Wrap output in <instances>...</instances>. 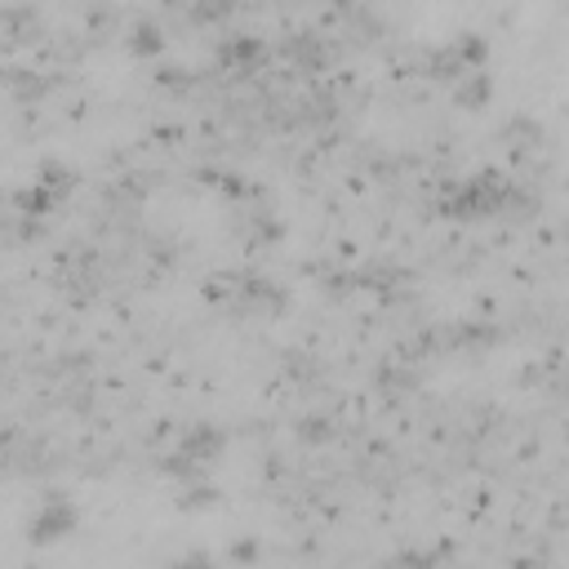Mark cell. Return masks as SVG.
Masks as SVG:
<instances>
[{
  "label": "cell",
  "mask_w": 569,
  "mask_h": 569,
  "mask_svg": "<svg viewBox=\"0 0 569 569\" xmlns=\"http://www.w3.org/2000/svg\"><path fill=\"white\" fill-rule=\"evenodd\" d=\"M431 209L453 222H480V218H498V213L525 218V213H538V196L529 191L525 178H511L502 169H476L467 178H449L431 196Z\"/></svg>",
  "instance_id": "cell-1"
},
{
  "label": "cell",
  "mask_w": 569,
  "mask_h": 569,
  "mask_svg": "<svg viewBox=\"0 0 569 569\" xmlns=\"http://www.w3.org/2000/svg\"><path fill=\"white\" fill-rule=\"evenodd\" d=\"M200 293H204L209 307H218L227 316H280L289 307L284 284H276L271 276H262L253 267L213 271V276H204Z\"/></svg>",
  "instance_id": "cell-2"
},
{
  "label": "cell",
  "mask_w": 569,
  "mask_h": 569,
  "mask_svg": "<svg viewBox=\"0 0 569 569\" xmlns=\"http://www.w3.org/2000/svg\"><path fill=\"white\" fill-rule=\"evenodd\" d=\"M227 453V427L218 422H187L173 431L169 453H160V471L173 480H191V476H209L218 467V458Z\"/></svg>",
  "instance_id": "cell-3"
},
{
  "label": "cell",
  "mask_w": 569,
  "mask_h": 569,
  "mask_svg": "<svg viewBox=\"0 0 569 569\" xmlns=\"http://www.w3.org/2000/svg\"><path fill=\"white\" fill-rule=\"evenodd\" d=\"M480 67H489V40L480 31H458L445 44L422 49V80H436V84H453L458 76Z\"/></svg>",
  "instance_id": "cell-4"
},
{
  "label": "cell",
  "mask_w": 569,
  "mask_h": 569,
  "mask_svg": "<svg viewBox=\"0 0 569 569\" xmlns=\"http://www.w3.org/2000/svg\"><path fill=\"white\" fill-rule=\"evenodd\" d=\"M71 80L67 76H58V71H44V67H36V62H0V89L18 102V107H40V102H49L58 89H67Z\"/></svg>",
  "instance_id": "cell-5"
},
{
  "label": "cell",
  "mask_w": 569,
  "mask_h": 569,
  "mask_svg": "<svg viewBox=\"0 0 569 569\" xmlns=\"http://www.w3.org/2000/svg\"><path fill=\"white\" fill-rule=\"evenodd\" d=\"M280 53L302 76H325L338 62V44L320 27H289L284 40H280Z\"/></svg>",
  "instance_id": "cell-6"
},
{
  "label": "cell",
  "mask_w": 569,
  "mask_h": 569,
  "mask_svg": "<svg viewBox=\"0 0 569 569\" xmlns=\"http://www.w3.org/2000/svg\"><path fill=\"white\" fill-rule=\"evenodd\" d=\"M49 36L44 27V13L31 4V0H13V4H0V58H13V53H31L40 40Z\"/></svg>",
  "instance_id": "cell-7"
},
{
  "label": "cell",
  "mask_w": 569,
  "mask_h": 569,
  "mask_svg": "<svg viewBox=\"0 0 569 569\" xmlns=\"http://www.w3.org/2000/svg\"><path fill=\"white\" fill-rule=\"evenodd\" d=\"M76 525H80L76 502H71L67 493H44V498L36 502V511L27 516V538H31L36 547H53V542L71 538Z\"/></svg>",
  "instance_id": "cell-8"
},
{
  "label": "cell",
  "mask_w": 569,
  "mask_h": 569,
  "mask_svg": "<svg viewBox=\"0 0 569 569\" xmlns=\"http://www.w3.org/2000/svg\"><path fill=\"white\" fill-rule=\"evenodd\" d=\"M236 240H240L249 253H262V249H271V244L284 240V222L271 213L267 196H253V200L236 204Z\"/></svg>",
  "instance_id": "cell-9"
},
{
  "label": "cell",
  "mask_w": 569,
  "mask_h": 569,
  "mask_svg": "<svg viewBox=\"0 0 569 569\" xmlns=\"http://www.w3.org/2000/svg\"><path fill=\"white\" fill-rule=\"evenodd\" d=\"M267 62H271V49H267V40L253 36V31H231V36H222V40L213 44V67L227 71V76H253V71H262Z\"/></svg>",
  "instance_id": "cell-10"
},
{
  "label": "cell",
  "mask_w": 569,
  "mask_h": 569,
  "mask_svg": "<svg viewBox=\"0 0 569 569\" xmlns=\"http://www.w3.org/2000/svg\"><path fill=\"white\" fill-rule=\"evenodd\" d=\"M502 338V329L493 320H449L440 325V351L449 356H485L493 351Z\"/></svg>",
  "instance_id": "cell-11"
},
{
  "label": "cell",
  "mask_w": 569,
  "mask_h": 569,
  "mask_svg": "<svg viewBox=\"0 0 569 569\" xmlns=\"http://www.w3.org/2000/svg\"><path fill=\"white\" fill-rule=\"evenodd\" d=\"M71 31L84 40V49H98V44H107L111 36H120V18H116V9H111L107 0H80Z\"/></svg>",
  "instance_id": "cell-12"
},
{
  "label": "cell",
  "mask_w": 569,
  "mask_h": 569,
  "mask_svg": "<svg viewBox=\"0 0 569 569\" xmlns=\"http://www.w3.org/2000/svg\"><path fill=\"white\" fill-rule=\"evenodd\" d=\"M498 142H502V151H507L516 164H533V156L547 147V133H542L538 120H529V116H511V120L498 129Z\"/></svg>",
  "instance_id": "cell-13"
},
{
  "label": "cell",
  "mask_w": 569,
  "mask_h": 569,
  "mask_svg": "<svg viewBox=\"0 0 569 569\" xmlns=\"http://www.w3.org/2000/svg\"><path fill=\"white\" fill-rule=\"evenodd\" d=\"M53 280L62 284V289H80V284H98V253L89 249V244H67L62 253H58V262H53Z\"/></svg>",
  "instance_id": "cell-14"
},
{
  "label": "cell",
  "mask_w": 569,
  "mask_h": 569,
  "mask_svg": "<svg viewBox=\"0 0 569 569\" xmlns=\"http://www.w3.org/2000/svg\"><path fill=\"white\" fill-rule=\"evenodd\" d=\"M124 49H129V58H138V62H160L164 49H169V36H164V27H160L156 18H133V22L124 27Z\"/></svg>",
  "instance_id": "cell-15"
},
{
  "label": "cell",
  "mask_w": 569,
  "mask_h": 569,
  "mask_svg": "<svg viewBox=\"0 0 569 569\" xmlns=\"http://www.w3.org/2000/svg\"><path fill=\"white\" fill-rule=\"evenodd\" d=\"M240 9H244V0H182V4H173V13H178L187 27H196V31L227 27Z\"/></svg>",
  "instance_id": "cell-16"
},
{
  "label": "cell",
  "mask_w": 569,
  "mask_h": 569,
  "mask_svg": "<svg viewBox=\"0 0 569 569\" xmlns=\"http://www.w3.org/2000/svg\"><path fill=\"white\" fill-rule=\"evenodd\" d=\"M449 93H453V107H462V111H485V107L493 102V76H489V67L458 76V80L449 84Z\"/></svg>",
  "instance_id": "cell-17"
},
{
  "label": "cell",
  "mask_w": 569,
  "mask_h": 569,
  "mask_svg": "<svg viewBox=\"0 0 569 569\" xmlns=\"http://www.w3.org/2000/svg\"><path fill=\"white\" fill-rule=\"evenodd\" d=\"M76 178H80V173H76L67 160H58V156H44V160H36V169H31V182H36L40 191H49L58 204H62V200L76 191Z\"/></svg>",
  "instance_id": "cell-18"
},
{
  "label": "cell",
  "mask_w": 569,
  "mask_h": 569,
  "mask_svg": "<svg viewBox=\"0 0 569 569\" xmlns=\"http://www.w3.org/2000/svg\"><path fill=\"white\" fill-rule=\"evenodd\" d=\"M178 511H209L213 502H218V485H213V476H191V480H178Z\"/></svg>",
  "instance_id": "cell-19"
},
{
  "label": "cell",
  "mask_w": 569,
  "mask_h": 569,
  "mask_svg": "<svg viewBox=\"0 0 569 569\" xmlns=\"http://www.w3.org/2000/svg\"><path fill=\"white\" fill-rule=\"evenodd\" d=\"M151 80H156V89H164V93L182 98V93H191L196 71H191V67H169V62H160V67L151 71Z\"/></svg>",
  "instance_id": "cell-20"
},
{
  "label": "cell",
  "mask_w": 569,
  "mask_h": 569,
  "mask_svg": "<svg viewBox=\"0 0 569 569\" xmlns=\"http://www.w3.org/2000/svg\"><path fill=\"white\" fill-rule=\"evenodd\" d=\"M298 440H307V445H316V440H329V418L325 413H307V418H298Z\"/></svg>",
  "instance_id": "cell-21"
},
{
  "label": "cell",
  "mask_w": 569,
  "mask_h": 569,
  "mask_svg": "<svg viewBox=\"0 0 569 569\" xmlns=\"http://www.w3.org/2000/svg\"><path fill=\"white\" fill-rule=\"evenodd\" d=\"M231 556H236V560H258V547H253V542H236Z\"/></svg>",
  "instance_id": "cell-22"
},
{
  "label": "cell",
  "mask_w": 569,
  "mask_h": 569,
  "mask_svg": "<svg viewBox=\"0 0 569 569\" xmlns=\"http://www.w3.org/2000/svg\"><path fill=\"white\" fill-rule=\"evenodd\" d=\"M329 9H347V4H356V0H325Z\"/></svg>",
  "instance_id": "cell-23"
}]
</instances>
